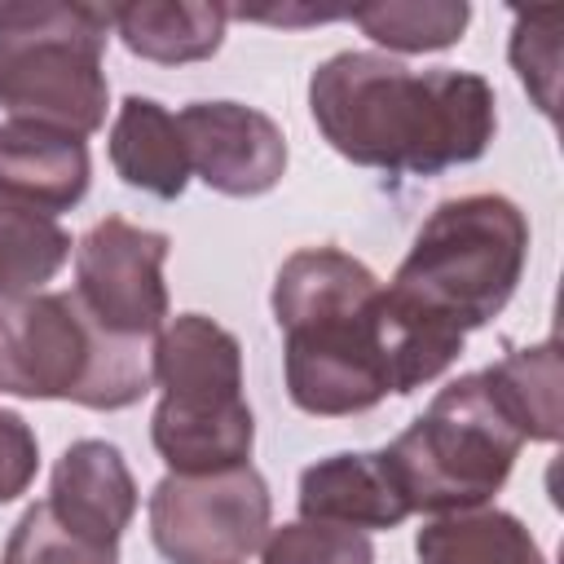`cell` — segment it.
Masks as SVG:
<instances>
[{"label":"cell","instance_id":"6da1fadb","mask_svg":"<svg viewBox=\"0 0 564 564\" xmlns=\"http://www.w3.org/2000/svg\"><path fill=\"white\" fill-rule=\"evenodd\" d=\"M308 115L322 141L357 167L436 176L485 159L498 132L494 84L476 70H410L388 53H330L308 75Z\"/></svg>","mask_w":564,"mask_h":564},{"label":"cell","instance_id":"7a4b0ae2","mask_svg":"<svg viewBox=\"0 0 564 564\" xmlns=\"http://www.w3.org/2000/svg\"><path fill=\"white\" fill-rule=\"evenodd\" d=\"M383 282L339 247H300L273 278V322L282 330L286 397L313 419L375 410L392 392Z\"/></svg>","mask_w":564,"mask_h":564},{"label":"cell","instance_id":"3957f363","mask_svg":"<svg viewBox=\"0 0 564 564\" xmlns=\"http://www.w3.org/2000/svg\"><path fill=\"white\" fill-rule=\"evenodd\" d=\"M529 264V220L507 194H458L427 212L388 291L467 339L494 322Z\"/></svg>","mask_w":564,"mask_h":564},{"label":"cell","instance_id":"277c9868","mask_svg":"<svg viewBox=\"0 0 564 564\" xmlns=\"http://www.w3.org/2000/svg\"><path fill=\"white\" fill-rule=\"evenodd\" d=\"M154 388V344L110 335L75 291L0 295V392L128 410Z\"/></svg>","mask_w":564,"mask_h":564},{"label":"cell","instance_id":"5b68a950","mask_svg":"<svg viewBox=\"0 0 564 564\" xmlns=\"http://www.w3.org/2000/svg\"><path fill=\"white\" fill-rule=\"evenodd\" d=\"M159 405L150 441L167 471L203 476L251 458L256 419L242 392V344L203 313H181L154 335Z\"/></svg>","mask_w":564,"mask_h":564},{"label":"cell","instance_id":"8992f818","mask_svg":"<svg viewBox=\"0 0 564 564\" xmlns=\"http://www.w3.org/2000/svg\"><path fill=\"white\" fill-rule=\"evenodd\" d=\"M110 9L84 0L0 4V106L18 123L93 137L106 123Z\"/></svg>","mask_w":564,"mask_h":564},{"label":"cell","instance_id":"52a82bcc","mask_svg":"<svg viewBox=\"0 0 564 564\" xmlns=\"http://www.w3.org/2000/svg\"><path fill=\"white\" fill-rule=\"evenodd\" d=\"M520 432L489 397L480 370L449 379L432 405L383 445V463L410 511L449 516L485 507L520 458Z\"/></svg>","mask_w":564,"mask_h":564},{"label":"cell","instance_id":"ba28073f","mask_svg":"<svg viewBox=\"0 0 564 564\" xmlns=\"http://www.w3.org/2000/svg\"><path fill=\"white\" fill-rule=\"evenodd\" d=\"M273 498L251 463L176 476L150 494V542L167 564H238L264 546Z\"/></svg>","mask_w":564,"mask_h":564},{"label":"cell","instance_id":"9c48e42d","mask_svg":"<svg viewBox=\"0 0 564 564\" xmlns=\"http://www.w3.org/2000/svg\"><path fill=\"white\" fill-rule=\"evenodd\" d=\"M172 238L123 216L97 220L75 242V300L97 326L123 339H154L167 326L163 260Z\"/></svg>","mask_w":564,"mask_h":564},{"label":"cell","instance_id":"30bf717a","mask_svg":"<svg viewBox=\"0 0 564 564\" xmlns=\"http://www.w3.org/2000/svg\"><path fill=\"white\" fill-rule=\"evenodd\" d=\"M189 176L225 198H260L286 172L282 128L242 101H189L176 115Z\"/></svg>","mask_w":564,"mask_h":564},{"label":"cell","instance_id":"8fae6325","mask_svg":"<svg viewBox=\"0 0 564 564\" xmlns=\"http://www.w3.org/2000/svg\"><path fill=\"white\" fill-rule=\"evenodd\" d=\"M93 181V159L84 137L40 128V123H0V207L62 216L84 203Z\"/></svg>","mask_w":564,"mask_h":564},{"label":"cell","instance_id":"7c38bea8","mask_svg":"<svg viewBox=\"0 0 564 564\" xmlns=\"http://www.w3.org/2000/svg\"><path fill=\"white\" fill-rule=\"evenodd\" d=\"M44 502L53 507V516L66 529H75L93 542L119 546L123 529L137 516V480H132L119 445L84 436V441H70L62 449V458L53 463Z\"/></svg>","mask_w":564,"mask_h":564},{"label":"cell","instance_id":"4fadbf2b","mask_svg":"<svg viewBox=\"0 0 564 564\" xmlns=\"http://www.w3.org/2000/svg\"><path fill=\"white\" fill-rule=\"evenodd\" d=\"M295 502H300V520L339 524V529H357V533L397 529L410 516L379 449L375 454L344 449V454H326V458L308 463L300 471Z\"/></svg>","mask_w":564,"mask_h":564},{"label":"cell","instance_id":"5bb4252c","mask_svg":"<svg viewBox=\"0 0 564 564\" xmlns=\"http://www.w3.org/2000/svg\"><path fill=\"white\" fill-rule=\"evenodd\" d=\"M106 150H110V167L119 172V181L150 198L172 203L189 185V159H185L176 115L159 106L154 97L132 93L119 101Z\"/></svg>","mask_w":564,"mask_h":564},{"label":"cell","instance_id":"9a60e30c","mask_svg":"<svg viewBox=\"0 0 564 564\" xmlns=\"http://www.w3.org/2000/svg\"><path fill=\"white\" fill-rule=\"evenodd\" d=\"M106 9H110V31L141 62H159V66L207 62L225 44V22H229L225 4L132 0V4H106Z\"/></svg>","mask_w":564,"mask_h":564},{"label":"cell","instance_id":"2e32d148","mask_svg":"<svg viewBox=\"0 0 564 564\" xmlns=\"http://www.w3.org/2000/svg\"><path fill=\"white\" fill-rule=\"evenodd\" d=\"M419 564H546L529 524L502 507L436 516L414 538Z\"/></svg>","mask_w":564,"mask_h":564},{"label":"cell","instance_id":"e0dca14e","mask_svg":"<svg viewBox=\"0 0 564 564\" xmlns=\"http://www.w3.org/2000/svg\"><path fill=\"white\" fill-rule=\"evenodd\" d=\"M489 397L520 432V441H555L560 436V344L542 339L529 348H511L494 366L480 370Z\"/></svg>","mask_w":564,"mask_h":564},{"label":"cell","instance_id":"ac0fdd59","mask_svg":"<svg viewBox=\"0 0 564 564\" xmlns=\"http://www.w3.org/2000/svg\"><path fill=\"white\" fill-rule=\"evenodd\" d=\"M348 22L388 53H441L463 40L471 4L463 0H379L348 13Z\"/></svg>","mask_w":564,"mask_h":564},{"label":"cell","instance_id":"d6986e66","mask_svg":"<svg viewBox=\"0 0 564 564\" xmlns=\"http://www.w3.org/2000/svg\"><path fill=\"white\" fill-rule=\"evenodd\" d=\"M70 260V234L53 216L0 207V295L44 291Z\"/></svg>","mask_w":564,"mask_h":564},{"label":"cell","instance_id":"ffe728a7","mask_svg":"<svg viewBox=\"0 0 564 564\" xmlns=\"http://www.w3.org/2000/svg\"><path fill=\"white\" fill-rule=\"evenodd\" d=\"M0 564H119V546L66 529L48 502H31L9 529Z\"/></svg>","mask_w":564,"mask_h":564},{"label":"cell","instance_id":"44dd1931","mask_svg":"<svg viewBox=\"0 0 564 564\" xmlns=\"http://www.w3.org/2000/svg\"><path fill=\"white\" fill-rule=\"evenodd\" d=\"M560 9H538V13H516L507 57L520 75V84L533 93L538 110L551 119L555 115V79H560Z\"/></svg>","mask_w":564,"mask_h":564},{"label":"cell","instance_id":"7402d4cb","mask_svg":"<svg viewBox=\"0 0 564 564\" xmlns=\"http://www.w3.org/2000/svg\"><path fill=\"white\" fill-rule=\"evenodd\" d=\"M260 551L264 564H375V546L366 533L317 520H291L282 529H269Z\"/></svg>","mask_w":564,"mask_h":564},{"label":"cell","instance_id":"603a6c76","mask_svg":"<svg viewBox=\"0 0 564 564\" xmlns=\"http://www.w3.org/2000/svg\"><path fill=\"white\" fill-rule=\"evenodd\" d=\"M40 471V441L18 410H0V507L22 498Z\"/></svg>","mask_w":564,"mask_h":564}]
</instances>
